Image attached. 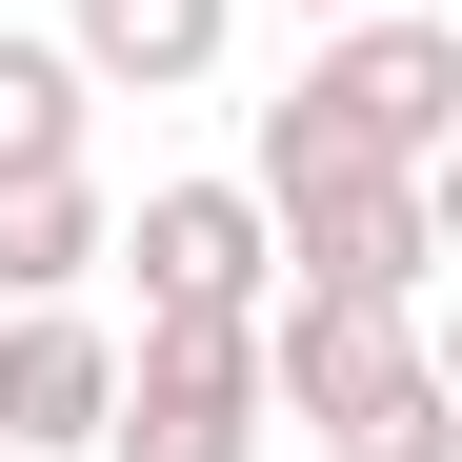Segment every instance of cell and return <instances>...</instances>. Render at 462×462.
Wrapping results in <instances>:
<instances>
[{
  "label": "cell",
  "mask_w": 462,
  "mask_h": 462,
  "mask_svg": "<svg viewBox=\"0 0 462 462\" xmlns=\"http://www.w3.org/2000/svg\"><path fill=\"white\" fill-rule=\"evenodd\" d=\"M101 262H141V322H262L282 221L262 181H141V221H101Z\"/></svg>",
  "instance_id": "obj_3"
},
{
  "label": "cell",
  "mask_w": 462,
  "mask_h": 462,
  "mask_svg": "<svg viewBox=\"0 0 462 462\" xmlns=\"http://www.w3.org/2000/svg\"><path fill=\"white\" fill-rule=\"evenodd\" d=\"M81 121H101V81H81L60 41L0 21V181H60V162H81Z\"/></svg>",
  "instance_id": "obj_9"
},
{
  "label": "cell",
  "mask_w": 462,
  "mask_h": 462,
  "mask_svg": "<svg viewBox=\"0 0 462 462\" xmlns=\"http://www.w3.org/2000/svg\"><path fill=\"white\" fill-rule=\"evenodd\" d=\"M121 322L101 301H0V462H101Z\"/></svg>",
  "instance_id": "obj_5"
},
{
  "label": "cell",
  "mask_w": 462,
  "mask_h": 462,
  "mask_svg": "<svg viewBox=\"0 0 462 462\" xmlns=\"http://www.w3.org/2000/svg\"><path fill=\"white\" fill-rule=\"evenodd\" d=\"M282 282H342V301H402L422 322V282H442V181L402 162H342V181H282Z\"/></svg>",
  "instance_id": "obj_4"
},
{
  "label": "cell",
  "mask_w": 462,
  "mask_h": 462,
  "mask_svg": "<svg viewBox=\"0 0 462 462\" xmlns=\"http://www.w3.org/2000/svg\"><path fill=\"white\" fill-rule=\"evenodd\" d=\"M322 462H462V382H442L422 342H382L342 402H322Z\"/></svg>",
  "instance_id": "obj_7"
},
{
  "label": "cell",
  "mask_w": 462,
  "mask_h": 462,
  "mask_svg": "<svg viewBox=\"0 0 462 462\" xmlns=\"http://www.w3.org/2000/svg\"><path fill=\"white\" fill-rule=\"evenodd\" d=\"M221 41H242V0H60V60L101 101H201Z\"/></svg>",
  "instance_id": "obj_6"
},
{
  "label": "cell",
  "mask_w": 462,
  "mask_h": 462,
  "mask_svg": "<svg viewBox=\"0 0 462 462\" xmlns=\"http://www.w3.org/2000/svg\"><path fill=\"white\" fill-rule=\"evenodd\" d=\"M101 221H121V201H101L81 162H60V181H0V301H81V282H101Z\"/></svg>",
  "instance_id": "obj_8"
},
{
  "label": "cell",
  "mask_w": 462,
  "mask_h": 462,
  "mask_svg": "<svg viewBox=\"0 0 462 462\" xmlns=\"http://www.w3.org/2000/svg\"><path fill=\"white\" fill-rule=\"evenodd\" d=\"M301 21H362V0H301Z\"/></svg>",
  "instance_id": "obj_10"
},
{
  "label": "cell",
  "mask_w": 462,
  "mask_h": 462,
  "mask_svg": "<svg viewBox=\"0 0 462 462\" xmlns=\"http://www.w3.org/2000/svg\"><path fill=\"white\" fill-rule=\"evenodd\" d=\"M442 141H462V21H422V0H362V21H322L301 41V81L262 101V201L282 181H342V162H402V181H442Z\"/></svg>",
  "instance_id": "obj_1"
},
{
  "label": "cell",
  "mask_w": 462,
  "mask_h": 462,
  "mask_svg": "<svg viewBox=\"0 0 462 462\" xmlns=\"http://www.w3.org/2000/svg\"><path fill=\"white\" fill-rule=\"evenodd\" d=\"M101 462H262V342L242 322H141L121 402H101Z\"/></svg>",
  "instance_id": "obj_2"
}]
</instances>
